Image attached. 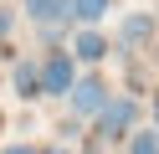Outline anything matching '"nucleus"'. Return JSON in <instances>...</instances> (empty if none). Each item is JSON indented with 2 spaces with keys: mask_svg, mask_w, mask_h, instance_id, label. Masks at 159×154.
Masks as SVG:
<instances>
[{
  "mask_svg": "<svg viewBox=\"0 0 159 154\" xmlns=\"http://www.w3.org/2000/svg\"><path fill=\"white\" fill-rule=\"evenodd\" d=\"M134 118H139V103L134 98H108V108L98 113V144H108V139H123L128 128H134Z\"/></svg>",
  "mask_w": 159,
  "mask_h": 154,
  "instance_id": "1",
  "label": "nucleus"
},
{
  "mask_svg": "<svg viewBox=\"0 0 159 154\" xmlns=\"http://www.w3.org/2000/svg\"><path fill=\"white\" fill-rule=\"evenodd\" d=\"M67 103H72L77 118H98V113L108 108V82L103 77H77L72 92H67Z\"/></svg>",
  "mask_w": 159,
  "mask_h": 154,
  "instance_id": "2",
  "label": "nucleus"
},
{
  "mask_svg": "<svg viewBox=\"0 0 159 154\" xmlns=\"http://www.w3.org/2000/svg\"><path fill=\"white\" fill-rule=\"evenodd\" d=\"M72 82H77L72 57H67V51H52V57L41 62V98H67V92H72Z\"/></svg>",
  "mask_w": 159,
  "mask_h": 154,
  "instance_id": "3",
  "label": "nucleus"
},
{
  "mask_svg": "<svg viewBox=\"0 0 159 154\" xmlns=\"http://www.w3.org/2000/svg\"><path fill=\"white\" fill-rule=\"evenodd\" d=\"M36 26H57V21H72V0H26Z\"/></svg>",
  "mask_w": 159,
  "mask_h": 154,
  "instance_id": "4",
  "label": "nucleus"
},
{
  "mask_svg": "<svg viewBox=\"0 0 159 154\" xmlns=\"http://www.w3.org/2000/svg\"><path fill=\"white\" fill-rule=\"evenodd\" d=\"M72 51H77V57H82V62H103V57H108V41H103V36H98V31H93V26H87V31H82V36H77V41H72Z\"/></svg>",
  "mask_w": 159,
  "mask_h": 154,
  "instance_id": "5",
  "label": "nucleus"
},
{
  "mask_svg": "<svg viewBox=\"0 0 159 154\" xmlns=\"http://www.w3.org/2000/svg\"><path fill=\"white\" fill-rule=\"evenodd\" d=\"M16 92L21 98H41V67L36 62H21L16 67Z\"/></svg>",
  "mask_w": 159,
  "mask_h": 154,
  "instance_id": "6",
  "label": "nucleus"
},
{
  "mask_svg": "<svg viewBox=\"0 0 159 154\" xmlns=\"http://www.w3.org/2000/svg\"><path fill=\"white\" fill-rule=\"evenodd\" d=\"M108 5H113V0H72V16L82 21V26H98V21L108 16Z\"/></svg>",
  "mask_w": 159,
  "mask_h": 154,
  "instance_id": "7",
  "label": "nucleus"
},
{
  "mask_svg": "<svg viewBox=\"0 0 159 154\" xmlns=\"http://www.w3.org/2000/svg\"><path fill=\"white\" fill-rule=\"evenodd\" d=\"M128 154H159V128H144L128 139Z\"/></svg>",
  "mask_w": 159,
  "mask_h": 154,
  "instance_id": "8",
  "label": "nucleus"
},
{
  "mask_svg": "<svg viewBox=\"0 0 159 154\" xmlns=\"http://www.w3.org/2000/svg\"><path fill=\"white\" fill-rule=\"evenodd\" d=\"M144 36H149V21H144V16H128V21H123V46H139Z\"/></svg>",
  "mask_w": 159,
  "mask_h": 154,
  "instance_id": "9",
  "label": "nucleus"
},
{
  "mask_svg": "<svg viewBox=\"0 0 159 154\" xmlns=\"http://www.w3.org/2000/svg\"><path fill=\"white\" fill-rule=\"evenodd\" d=\"M0 154H36L31 144H11V149H0Z\"/></svg>",
  "mask_w": 159,
  "mask_h": 154,
  "instance_id": "10",
  "label": "nucleus"
},
{
  "mask_svg": "<svg viewBox=\"0 0 159 154\" xmlns=\"http://www.w3.org/2000/svg\"><path fill=\"white\" fill-rule=\"evenodd\" d=\"M5 31H11V10H0V36H5Z\"/></svg>",
  "mask_w": 159,
  "mask_h": 154,
  "instance_id": "11",
  "label": "nucleus"
},
{
  "mask_svg": "<svg viewBox=\"0 0 159 154\" xmlns=\"http://www.w3.org/2000/svg\"><path fill=\"white\" fill-rule=\"evenodd\" d=\"M36 154H67V149H36Z\"/></svg>",
  "mask_w": 159,
  "mask_h": 154,
  "instance_id": "12",
  "label": "nucleus"
},
{
  "mask_svg": "<svg viewBox=\"0 0 159 154\" xmlns=\"http://www.w3.org/2000/svg\"><path fill=\"white\" fill-rule=\"evenodd\" d=\"M87 154H103V144H93V149H87Z\"/></svg>",
  "mask_w": 159,
  "mask_h": 154,
  "instance_id": "13",
  "label": "nucleus"
}]
</instances>
